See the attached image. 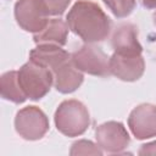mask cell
Wrapping results in <instances>:
<instances>
[{"instance_id": "obj_12", "label": "cell", "mask_w": 156, "mask_h": 156, "mask_svg": "<svg viewBox=\"0 0 156 156\" xmlns=\"http://www.w3.org/2000/svg\"><path fill=\"white\" fill-rule=\"evenodd\" d=\"M71 58V54L54 44H39L29 54V60L44 66L49 69H55L57 66Z\"/></svg>"}, {"instance_id": "obj_1", "label": "cell", "mask_w": 156, "mask_h": 156, "mask_svg": "<svg viewBox=\"0 0 156 156\" xmlns=\"http://www.w3.org/2000/svg\"><path fill=\"white\" fill-rule=\"evenodd\" d=\"M68 28L85 43L106 39L112 28L111 18L90 0H78L67 13Z\"/></svg>"}, {"instance_id": "obj_15", "label": "cell", "mask_w": 156, "mask_h": 156, "mask_svg": "<svg viewBox=\"0 0 156 156\" xmlns=\"http://www.w3.org/2000/svg\"><path fill=\"white\" fill-rule=\"evenodd\" d=\"M102 1L117 18H123L129 16L135 7V0H102Z\"/></svg>"}, {"instance_id": "obj_19", "label": "cell", "mask_w": 156, "mask_h": 156, "mask_svg": "<svg viewBox=\"0 0 156 156\" xmlns=\"http://www.w3.org/2000/svg\"><path fill=\"white\" fill-rule=\"evenodd\" d=\"M145 9H156V0H139Z\"/></svg>"}, {"instance_id": "obj_5", "label": "cell", "mask_w": 156, "mask_h": 156, "mask_svg": "<svg viewBox=\"0 0 156 156\" xmlns=\"http://www.w3.org/2000/svg\"><path fill=\"white\" fill-rule=\"evenodd\" d=\"M15 128L23 139L39 140L49 130V119L39 107L26 106L17 112Z\"/></svg>"}, {"instance_id": "obj_10", "label": "cell", "mask_w": 156, "mask_h": 156, "mask_svg": "<svg viewBox=\"0 0 156 156\" xmlns=\"http://www.w3.org/2000/svg\"><path fill=\"white\" fill-rule=\"evenodd\" d=\"M115 52L121 55H141L143 46L138 40V28L133 23L118 24L111 37Z\"/></svg>"}, {"instance_id": "obj_6", "label": "cell", "mask_w": 156, "mask_h": 156, "mask_svg": "<svg viewBox=\"0 0 156 156\" xmlns=\"http://www.w3.org/2000/svg\"><path fill=\"white\" fill-rule=\"evenodd\" d=\"M49 13L41 0H18L15 4V18L26 32L38 33L45 28Z\"/></svg>"}, {"instance_id": "obj_13", "label": "cell", "mask_w": 156, "mask_h": 156, "mask_svg": "<svg viewBox=\"0 0 156 156\" xmlns=\"http://www.w3.org/2000/svg\"><path fill=\"white\" fill-rule=\"evenodd\" d=\"M68 24L61 18H52L48 22L45 28L34 34L33 40L37 45L39 44H54L63 46L67 43Z\"/></svg>"}, {"instance_id": "obj_9", "label": "cell", "mask_w": 156, "mask_h": 156, "mask_svg": "<svg viewBox=\"0 0 156 156\" xmlns=\"http://www.w3.org/2000/svg\"><path fill=\"white\" fill-rule=\"evenodd\" d=\"M145 71V61L141 55H121L113 52L110 57V72L124 82L138 80Z\"/></svg>"}, {"instance_id": "obj_8", "label": "cell", "mask_w": 156, "mask_h": 156, "mask_svg": "<svg viewBox=\"0 0 156 156\" xmlns=\"http://www.w3.org/2000/svg\"><path fill=\"white\" fill-rule=\"evenodd\" d=\"M128 126L139 140L156 136V106L141 104L133 108L128 117Z\"/></svg>"}, {"instance_id": "obj_17", "label": "cell", "mask_w": 156, "mask_h": 156, "mask_svg": "<svg viewBox=\"0 0 156 156\" xmlns=\"http://www.w3.org/2000/svg\"><path fill=\"white\" fill-rule=\"evenodd\" d=\"M49 16H61L68 7L71 0H41Z\"/></svg>"}, {"instance_id": "obj_11", "label": "cell", "mask_w": 156, "mask_h": 156, "mask_svg": "<svg viewBox=\"0 0 156 156\" xmlns=\"http://www.w3.org/2000/svg\"><path fill=\"white\" fill-rule=\"evenodd\" d=\"M51 72L54 74V87L56 88L57 91L62 94L73 93L80 87L84 79L82 71H79L74 66L72 61V56L68 61L57 66Z\"/></svg>"}, {"instance_id": "obj_2", "label": "cell", "mask_w": 156, "mask_h": 156, "mask_svg": "<svg viewBox=\"0 0 156 156\" xmlns=\"http://www.w3.org/2000/svg\"><path fill=\"white\" fill-rule=\"evenodd\" d=\"M54 119L57 130L71 138L82 135L90 126L88 108L74 99L62 101L55 112Z\"/></svg>"}, {"instance_id": "obj_16", "label": "cell", "mask_w": 156, "mask_h": 156, "mask_svg": "<svg viewBox=\"0 0 156 156\" xmlns=\"http://www.w3.org/2000/svg\"><path fill=\"white\" fill-rule=\"evenodd\" d=\"M98 146L90 140H78V141L72 144L69 154L72 156H74V155H98V156H101L102 151Z\"/></svg>"}, {"instance_id": "obj_18", "label": "cell", "mask_w": 156, "mask_h": 156, "mask_svg": "<svg viewBox=\"0 0 156 156\" xmlns=\"http://www.w3.org/2000/svg\"><path fill=\"white\" fill-rule=\"evenodd\" d=\"M139 155H156V141L141 145L139 150Z\"/></svg>"}, {"instance_id": "obj_4", "label": "cell", "mask_w": 156, "mask_h": 156, "mask_svg": "<svg viewBox=\"0 0 156 156\" xmlns=\"http://www.w3.org/2000/svg\"><path fill=\"white\" fill-rule=\"evenodd\" d=\"M71 56L74 66L82 72L99 77H107L111 74L110 58L99 46L90 43L84 44Z\"/></svg>"}, {"instance_id": "obj_7", "label": "cell", "mask_w": 156, "mask_h": 156, "mask_svg": "<svg viewBox=\"0 0 156 156\" xmlns=\"http://www.w3.org/2000/svg\"><path fill=\"white\" fill-rule=\"evenodd\" d=\"M95 138L98 145L110 154H121L130 143L126 127L116 121L105 122L96 127Z\"/></svg>"}, {"instance_id": "obj_3", "label": "cell", "mask_w": 156, "mask_h": 156, "mask_svg": "<svg viewBox=\"0 0 156 156\" xmlns=\"http://www.w3.org/2000/svg\"><path fill=\"white\" fill-rule=\"evenodd\" d=\"M18 82L27 99L37 101L49 93L54 84V74L51 69L29 60L20 68Z\"/></svg>"}, {"instance_id": "obj_20", "label": "cell", "mask_w": 156, "mask_h": 156, "mask_svg": "<svg viewBox=\"0 0 156 156\" xmlns=\"http://www.w3.org/2000/svg\"><path fill=\"white\" fill-rule=\"evenodd\" d=\"M152 20H154V24L156 26V12H155V13L152 15Z\"/></svg>"}, {"instance_id": "obj_14", "label": "cell", "mask_w": 156, "mask_h": 156, "mask_svg": "<svg viewBox=\"0 0 156 156\" xmlns=\"http://www.w3.org/2000/svg\"><path fill=\"white\" fill-rule=\"evenodd\" d=\"M0 91L2 99L15 104H22L27 99L18 82V71H9L1 76Z\"/></svg>"}]
</instances>
